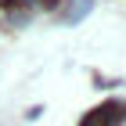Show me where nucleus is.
<instances>
[{"label": "nucleus", "mask_w": 126, "mask_h": 126, "mask_svg": "<svg viewBox=\"0 0 126 126\" xmlns=\"http://www.w3.org/2000/svg\"><path fill=\"white\" fill-rule=\"evenodd\" d=\"M123 115H126V108L112 101V105H105V108H94V112L83 119V126H119Z\"/></svg>", "instance_id": "1"}, {"label": "nucleus", "mask_w": 126, "mask_h": 126, "mask_svg": "<svg viewBox=\"0 0 126 126\" xmlns=\"http://www.w3.org/2000/svg\"><path fill=\"white\" fill-rule=\"evenodd\" d=\"M15 4H18V0H0V7H15Z\"/></svg>", "instance_id": "2"}]
</instances>
